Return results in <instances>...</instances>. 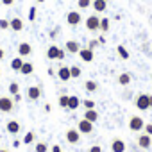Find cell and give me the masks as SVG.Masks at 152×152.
Listing matches in <instances>:
<instances>
[{
	"instance_id": "1",
	"label": "cell",
	"mask_w": 152,
	"mask_h": 152,
	"mask_svg": "<svg viewBox=\"0 0 152 152\" xmlns=\"http://www.w3.org/2000/svg\"><path fill=\"white\" fill-rule=\"evenodd\" d=\"M134 106H136L140 111L148 109V107H150V104H148V95H147V93H140V95L134 99Z\"/></svg>"
},
{
	"instance_id": "2",
	"label": "cell",
	"mask_w": 152,
	"mask_h": 152,
	"mask_svg": "<svg viewBox=\"0 0 152 152\" xmlns=\"http://www.w3.org/2000/svg\"><path fill=\"white\" fill-rule=\"evenodd\" d=\"M143 127H145L143 118H140V116H131L129 118V129L132 132H140V131H143Z\"/></svg>"
},
{
	"instance_id": "3",
	"label": "cell",
	"mask_w": 152,
	"mask_h": 152,
	"mask_svg": "<svg viewBox=\"0 0 152 152\" xmlns=\"http://www.w3.org/2000/svg\"><path fill=\"white\" fill-rule=\"evenodd\" d=\"M84 23H86V29H88V31H91V32H95V31H99V29H100V18H99L97 15L88 16Z\"/></svg>"
},
{
	"instance_id": "4",
	"label": "cell",
	"mask_w": 152,
	"mask_h": 152,
	"mask_svg": "<svg viewBox=\"0 0 152 152\" xmlns=\"http://www.w3.org/2000/svg\"><path fill=\"white\" fill-rule=\"evenodd\" d=\"M77 131H79L81 134H90V132H93V122H90V120H86V118L79 120Z\"/></svg>"
},
{
	"instance_id": "5",
	"label": "cell",
	"mask_w": 152,
	"mask_h": 152,
	"mask_svg": "<svg viewBox=\"0 0 152 152\" xmlns=\"http://www.w3.org/2000/svg\"><path fill=\"white\" fill-rule=\"evenodd\" d=\"M81 20H83V16H81V13H79V11H70V13L66 15V23H68L70 27L79 25V23H81Z\"/></svg>"
},
{
	"instance_id": "6",
	"label": "cell",
	"mask_w": 152,
	"mask_h": 152,
	"mask_svg": "<svg viewBox=\"0 0 152 152\" xmlns=\"http://www.w3.org/2000/svg\"><path fill=\"white\" fill-rule=\"evenodd\" d=\"M15 106V100L9 97H0V111L2 113H11Z\"/></svg>"
},
{
	"instance_id": "7",
	"label": "cell",
	"mask_w": 152,
	"mask_h": 152,
	"mask_svg": "<svg viewBox=\"0 0 152 152\" xmlns=\"http://www.w3.org/2000/svg\"><path fill=\"white\" fill-rule=\"evenodd\" d=\"M79 140H81V132L77 129H68L66 131V141L68 143L75 145V143H79Z\"/></svg>"
},
{
	"instance_id": "8",
	"label": "cell",
	"mask_w": 152,
	"mask_h": 152,
	"mask_svg": "<svg viewBox=\"0 0 152 152\" xmlns=\"http://www.w3.org/2000/svg\"><path fill=\"white\" fill-rule=\"evenodd\" d=\"M31 54H32V47H31V43L23 41V43L18 45V56H20V57H27V56H31Z\"/></svg>"
},
{
	"instance_id": "9",
	"label": "cell",
	"mask_w": 152,
	"mask_h": 152,
	"mask_svg": "<svg viewBox=\"0 0 152 152\" xmlns=\"http://www.w3.org/2000/svg\"><path fill=\"white\" fill-rule=\"evenodd\" d=\"M138 147H141V148H150L152 147V138L148 136V134H140L138 136Z\"/></svg>"
},
{
	"instance_id": "10",
	"label": "cell",
	"mask_w": 152,
	"mask_h": 152,
	"mask_svg": "<svg viewBox=\"0 0 152 152\" xmlns=\"http://www.w3.org/2000/svg\"><path fill=\"white\" fill-rule=\"evenodd\" d=\"M125 148H127V145H125L124 140L115 138V140L111 141V150H113V152H125Z\"/></svg>"
},
{
	"instance_id": "11",
	"label": "cell",
	"mask_w": 152,
	"mask_h": 152,
	"mask_svg": "<svg viewBox=\"0 0 152 152\" xmlns=\"http://www.w3.org/2000/svg\"><path fill=\"white\" fill-rule=\"evenodd\" d=\"M57 77H59V81H63V83L70 81V79H72V73H70V66H61V68L57 70Z\"/></svg>"
},
{
	"instance_id": "12",
	"label": "cell",
	"mask_w": 152,
	"mask_h": 152,
	"mask_svg": "<svg viewBox=\"0 0 152 152\" xmlns=\"http://www.w3.org/2000/svg\"><path fill=\"white\" fill-rule=\"evenodd\" d=\"M79 50H81V45L75 39H68L66 41V52L68 54H79Z\"/></svg>"
},
{
	"instance_id": "13",
	"label": "cell",
	"mask_w": 152,
	"mask_h": 152,
	"mask_svg": "<svg viewBox=\"0 0 152 152\" xmlns=\"http://www.w3.org/2000/svg\"><path fill=\"white\" fill-rule=\"evenodd\" d=\"M79 56H81V59H83L84 63H91V61H93V50L88 48V47H86V48H81V50H79Z\"/></svg>"
},
{
	"instance_id": "14",
	"label": "cell",
	"mask_w": 152,
	"mask_h": 152,
	"mask_svg": "<svg viewBox=\"0 0 152 152\" xmlns=\"http://www.w3.org/2000/svg\"><path fill=\"white\" fill-rule=\"evenodd\" d=\"M9 29H13L15 32L23 31V22H22V18H11V20H9Z\"/></svg>"
},
{
	"instance_id": "15",
	"label": "cell",
	"mask_w": 152,
	"mask_h": 152,
	"mask_svg": "<svg viewBox=\"0 0 152 152\" xmlns=\"http://www.w3.org/2000/svg\"><path fill=\"white\" fill-rule=\"evenodd\" d=\"M59 54H61V48L59 47H56V45H50L48 48H47V57L48 59H59Z\"/></svg>"
},
{
	"instance_id": "16",
	"label": "cell",
	"mask_w": 152,
	"mask_h": 152,
	"mask_svg": "<svg viewBox=\"0 0 152 152\" xmlns=\"http://www.w3.org/2000/svg\"><path fill=\"white\" fill-rule=\"evenodd\" d=\"M27 97H29V100H38V99L41 97V90H39L38 86H31V88L27 90Z\"/></svg>"
},
{
	"instance_id": "17",
	"label": "cell",
	"mask_w": 152,
	"mask_h": 152,
	"mask_svg": "<svg viewBox=\"0 0 152 152\" xmlns=\"http://www.w3.org/2000/svg\"><path fill=\"white\" fill-rule=\"evenodd\" d=\"M91 7H93L97 13H102V11H106V7H107V0H93V2H91Z\"/></svg>"
},
{
	"instance_id": "18",
	"label": "cell",
	"mask_w": 152,
	"mask_h": 152,
	"mask_svg": "<svg viewBox=\"0 0 152 152\" xmlns=\"http://www.w3.org/2000/svg\"><path fill=\"white\" fill-rule=\"evenodd\" d=\"M6 129H7V132H11V134H18V132H20V124H18L16 120H11V122H7Z\"/></svg>"
},
{
	"instance_id": "19",
	"label": "cell",
	"mask_w": 152,
	"mask_h": 152,
	"mask_svg": "<svg viewBox=\"0 0 152 152\" xmlns=\"http://www.w3.org/2000/svg\"><path fill=\"white\" fill-rule=\"evenodd\" d=\"M79 106H81V99H79V97H75V95H70V100H68V109L75 111Z\"/></svg>"
},
{
	"instance_id": "20",
	"label": "cell",
	"mask_w": 152,
	"mask_h": 152,
	"mask_svg": "<svg viewBox=\"0 0 152 152\" xmlns=\"http://www.w3.org/2000/svg\"><path fill=\"white\" fill-rule=\"evenodd\" d=\"M23 63H25V61H23L20 56H18V57H15V59L11 61V70H15V72H20V70H22V66H23Z\"/></svg>"
},
{
	"instance_id": "21",
	"label": "cell",
	"mask_w": 152,
	"mask_h": 152,
	"mask_svg": "<svg viewBox=\"0 0 152 152\" xmlns=\"http://www.w3.org/2000/svg\"><path fill=\"white\" fill-rule=\"evenodd\" d=\"M84 118H86V120H90V122H93V124H95V122H97V120H99V113H97V111H95V109H86V111H84Z\"/></svg>"
},
{
	"instance_id": "22",
	"label": "cell",
	"mask_w": 152,
	"mask_h": 152,
	"mask_svg": "<svg viewBox=\"0 0 152 152\" xmlns=\"http://www.w3.org/2000/svg\"><path fill=\"white\" fill-rule=\"evenodd\" d=\"M118 84H122V86L131 84V73H127V72L120 73V75H118Z\"/></svg>"
},
{
	"instance_id": "23",
	"label": "cell",
	"mask_w": 152,
	"mask_h": 152,
	"mask_svg": "<svg viewBox=\"0 0 152 152\" xmlns=\"http://www.w3.org/2000/svg\"><path fill=\"white\" fill-rule=\"evenodd\" d=\"M32 72H34V64H32V63H23L20 73H22V75H31Z\"/></svg>"
},
{
	"instance_id": "24",
	"label": "cell",
	"mask_w": 152,
	"mask_h": 152,
	"mask_svg": "<svg viewBox=\"0 0 152 152\" xmlns=\"http://www.w3.org/2000/svg\"><path fill=\"white\" fill-rule=\"evenodd\" d=\"M97 88H99V84H97L95 81H86V83H84V90H86V91H90V93L97 91Z\"/></svg>"
},
{
	"instance_id": "25",
	"label": "cell",
	"mask_w": 152,
	"mask_h": 152,
	"mask_svg": "<svg viewBox=\"0 0 152 152\" xmlns=\"http://www.w3.org/2000/svg\"><path fill=\"white\" fill-rule=\"evenodd\" d=\"M116 52H118V56H120L122 59H129V52H127V48H125L124 45H118V47H116Z\"/></svg>"
},
{
	"instance_id": "26",
	"label": "cell",
	"mask_w": 152,
	"mask_h": 152,
	"mask_svg": "<svg viewBox=\"0 0 152 152\" xmlns=\"http://www.w3.org/2000/svg\"><path fill=\"white\" fill-rule=\"evenodd\" d=\"M70 73H72V79H79L81 77V68L79 66H70Z\"/></svg>"
},
{
	"instance_id": "27",
	"label": "cell",
	"mask_w": 152,
	"mask_h": 152,
	"mask_svg": "<svg viewBox=\"0 0 152 152\" xmlns=\"http://www.w3.org/2000/svg\"><path fill=\"white\" fill-rule=\"evenodd\" d=\"M102 32H107L109 31V18H100V29Z\"/></svg>"
},
{
	"instance_id": "28",
	"label": "cell",
	"mask_w": 152,
	"mask_h": 152,
	"mask_svg": "<svg viewBox=\"0 0 152 152\" xmlns=\"http://www.w3.org/2000/svg\"><path fill=\"white\" fill-rule=\"evenodd\" d=\"M91 2L93 0H77V6H79V9H88V7H91Z\"/></svg>"
},
{
	"instance_id": "29",
	"label": "cell",
	"mask_w": 152,
	"mask_h": 152,
	"mask_svg": "<svg viewBox=\"0 0 152 152\" xmlns=\"http://www.w3.org/2000/svg\"><path fill=\"white\" fill-rule=\"evenodd\" d=\"M68 100H70V95H61L57 102H59L61 107H68Z\"/></svg>"
},
{
	"instance_id": "30",
	"label": "cell",
	"mask_w": 152,
	"mask_h": 152,
	"mask_svg": "<svg viewBox=\"0 0 152 152\" xmlns=\"http://www.w3.org/2000/svg\"><path fill=\"white\" fill-rule=\"evenodd\" d=\"M18 91H20V86H18V83H11V84H9V93H11V95H16Z\"/></svg>"
},
{
	"instance_id": "31",
	"label": "cell",
	"mask_w": 152,
	"mask_h": 152,
	"mask_svg": "<svg viewBox=\"0 0 152 152\" xmlns=\"http://www.w3.org/2000/svg\"><path fill=\"white\" fill-rule=\"evenodd\" d=\"M32 141H34V132H27V134L23 136V143L29 145V143H32Z\"/></svg>"
},
{
	"instance_id": "32",
	"label": "cell",
	"mask_w": 152,
	"mask_h": 152,
	"mask_svg": "<svg viewBox=\"0 0 152 152\" xmlns=\"http://www.w3.org/2000/svg\"><path fill=\"white\" fill-rule=\"evenodd\" d=\"M83 106H84L86 109H95V102H93L91 99H86V100L83 102Z\"/></svg>"
},
{
	"instance_id": "33",
	"label": "cell",
	"mask_w": 152,
	"mask_h": 152,
	"mask_svg": "<svg viewBox=\"0 0 152 152\" xmlns=\"http://www.w3.org/2000/svg\"><path fill=\"white\" fill-rule=\"evenodd\" d=\"M47 150H48L47 143H41V141H39V143L36 145V152H47Z\"/></svg>"
},
{
	"instance_id": "34",
	"label": "cell",
	"mask_w": 152,
	"mask_h": 152,
	"mask_svg": "<svg viewBox=\"0 0 152 152\" xmlns=\"http://www.w3.org/2000/svg\"><path fill=\"white\" fill-rule=\"evenodd\" d=\"M0 29H2V31L9 29V20H6V18H2V20H0Z\"/></svg>"
},
{
	"instance_id": "35",
	"label": "cell",
	"mask_w": 152,
	"mask_h": 152,
	"mask_svg": "<svg viewBox=\"0 0 152 152\" xmlns=\"http://www.w3.org/2000/svg\"><path fill=\"white\" fill-rule=\"evenodd\" d=\"M29 20H31V22L36 20V7H31V9H29Z\"/></svg>"
},
{
	"instance_id": "36",
	"label": "cell",
	"mask_w": 152,
	"mask_h": 152,
	"mask_svg": "<svg viewBox=\"0 0 152 152\" xmlns=\"http://www.w3.org/2000/svg\"><path fill=\"white\" fill-rule=\"evenodd\" d=\"M99 45H100V43H99V39H90V43H88V48H91V50H93V48H97Z\"/></svg>"
},
{
	"instance_id": "37",
	"label": "cell",
	"mask_w": 152,
	"mask_h": 152,
	"mask_svg": "<svg viewBox=\"0 0 152 152\" xmlns=\"http://www.w3.org/2000/svg\"><path fill=\"white\" fill-rule=\"evenodd\" d=\"M143 131H145V134H148V136H152V124H145V127H143Z\"/></svg>"
},
{
	"instance_id": "38",
	"label": "cell",
	"mask_w": 152,
	"mask_h": 152,
	"mask_svg": "<svg viewBox=\"0 0 152 152\" xmlns=\"http://www.w3.org/2000/svg\"><path fill=\"white\" fill-rule=\"evenodd\" d=\"M90 152H102V147L100 145H93V147H90Z\"/></svg>"
},
{
	"instance_id": "39",
	"label": "cell",
	"mask_w": 152,
	"mask_h": 152,
	"mask_svg": "<svg viewBox=\"0 0 152 152\" xmlns=\"http://www.w3.org/2000/svg\"><path fill=\"white\" fill-rule=\"evenodd\" d=\"M2 4H4V6H13L15 0H2Z\"/></svg>"
},
{
	"instance_id": "40",
	"label": "cell",
	"mask_w": 152,
	"mask_h": 152,
	"mask_svg": "<svg viewBox=\"0 0 152 152\" xmlns=\"http://www.w3.org/2000/svg\"><path fill=\"white\" fill-rule=\"evenodd\" d=\"M13 100H15V102H20V100H22V97H20V93H16V95H13Z\"/></svg>"
},
{
	"instance_id": "41",
	"label": "cell",
	"mask_w": 152,
	"mask_h": 152,
	"mask_svg": "<svg viewBox=\"0 0 152 152\" xmlns=\"http://www.w3.org/2000/svg\"><path fill=\"white\" fill-rule=\"evenodd\" d=\"M52 152H61V147L59 145H52Z\"/></svg>"
},
{
	"instance_id": "42",
	"label": "cell",
	"mask_w": 152,
	"mask_h": 152,
	"mask_svg": "<svg viewBox=\"0 0 152 152\" xmlns=\"http://www.w3.org/2000/svg\"><path fill=\"white\" fill-rule=\"evenodd\" d=\"M4 56H6V52H4V48H0V61L4 59Z\"/></svg>"
},
{
	"instance_id": "43",
	"label": "cell",
	"mask_w": 152,
	"mask_h": 152,
	"mask_svg": "<svg viewBox=\"0 0 152 152\" xmlns=\"http://www.w3.org/2000/svg\"><path fill=\"white\" fill-rule=\"evenodd\" d=\"M57 31H59V29H56V31H52V32H50V38H56V36H57Z\"/></svg>"
},
{
	"instance_id": "44",
	"label": "cell",
	"mask_w": 152,
	"mask_h": 152,
	"mask_svg": "<svg viewBox=\"0 0 152 152\" xmlns=\"http://www.w3.org/2000/svg\"><path fill=\"white\" fill-rule=\"evenodd\" d=\"M99 43H100V45H104V43H106V38H104V36H100V38H99Z\"/></svg>"
},
{
	"instance_id": "45",
	"label": "cell",
	"mask_w": 152,
	"mask_h": 152,
	"mask_svg": "<svg viewBox=\"0 0 152 152\" xmlns=\"http://www.w3.org/2000/svg\"><path fill=\"white\" fill-rule=\"evenodd\" d=\"M63 59H64V52L61 50V54H59V59H57V61H63Z\"/></svg>"
},
{
	"instance_id": "46",
	"label": "cell",
	"mask_w": 152,
	"mask_h": 152,
	"mask_svg": "<svg viewBox=\"0 0 152 152\" xmlns=\"http://www.w3.org/2000/svg\"><path fill=\"white\" fill-rule=\"evenodd\" d=\"M148 104H150V107H152V95H148Z\"/></svg>"
},
{
	"instance_id": "47",
	"label": "cell",
	"mask_w": 152,
	"mask_h": 152,
	"mask_svg": "<svg viewBox=\"0 0 152 152\" xmlns=\"http://www.w3.org/2000/svg\"><path fill=\"white\" fill-rule=\"evenodd\" d=\"M36 2H39V4H41V2H45V0H36Z\"/></svg>"
},
{
	"instance_id": "48",
	"label": "cell",
	"mask_w": 152,
	"mask_h": 152,
	"mask_svg": "<svg viewBox=\"0 0 152 152\" xmlns=\"http://www.w3.org/2000/svg\"><path fill=\"white\" fill-rule=\"evenodd\" d=\"M0 152H9V150H0Z\"/></svg>"
}]
</instances>
